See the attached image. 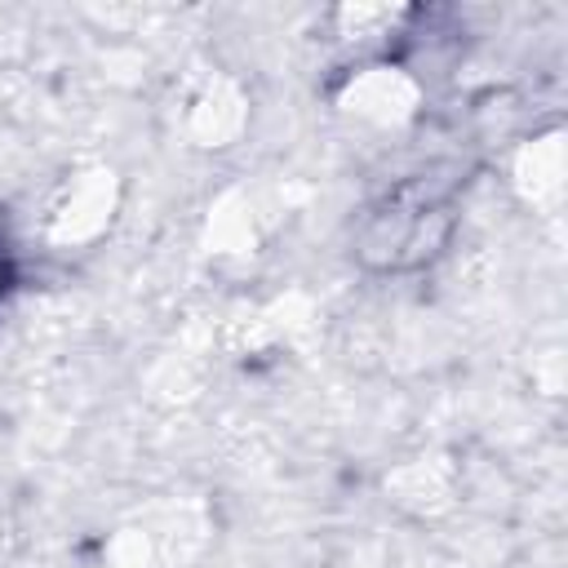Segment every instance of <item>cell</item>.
<instances>
[{"mask_svg": "<svg viewBox=\"0 0 568 568\" xmlns=\"http://www.w3.org/2000/svg\"><path fill=\"white\" fill-rule=\"evenodd\" d=\"M448 204L430 191H399L390 204L373 209L364 231H359V253L373 266H417L426 257H435L448 240Z\"/></svg>", "mask_w": 568, "mask_h": 568, "instance_id": "1", "label": "cell"}, {"mask_svg": "<svg viewBox=\"0 0 568 568\" xmlns=\"http://www.w3.org/2000/svg\"><path fill=\"white\" fill-rule=\"evenodd\" d=\"M417 98H422L417 80L404 67H395V62H368L342 89V106L351 115L368 120V124H399V120H408L417 111Z\"/></svg>", "mask_w": 568, "mask_h": 568, "instance_id": "2", "label": "cell"}, {"mask_svg": "<svg viewBox=\"0 0 568 568\" xmlns=\"http://www.w3.org/2000/svg\"><path fill=\"white\" fill-rule=\"evenodd\" d=\"M515 182L532 204H555L564 195V146L559 133L532 138L515 164Z\"/></svg>", "mask_w": 568, "mask_h": 568, "instance_id": "3", "label": "cell"}, {"mask_svg": "<svg viewBox=\"0 0 568 568\" xmlns=\"http://www.w3.org/2000/svg\"><path fill=\"white\" fill-rule=\"evenodd\" d=\"M240 124H244V102L231 98L226 84L204 89L191 106V133H195L200 146H226L240 133Z\"/></svg>", "mask_w": 568, "mask_h": 568, "instance_id": "4", "label": "cell"}]
</instances>
